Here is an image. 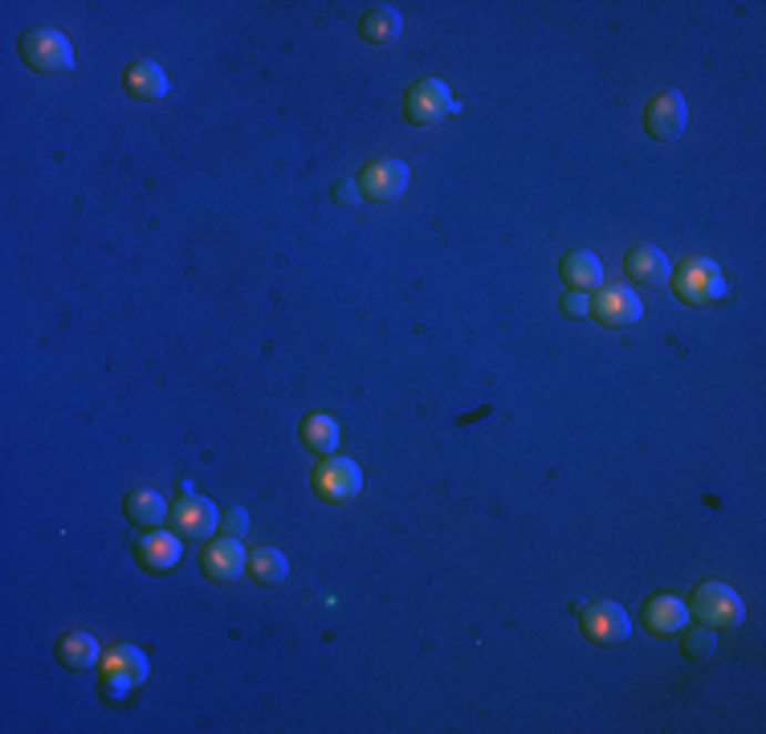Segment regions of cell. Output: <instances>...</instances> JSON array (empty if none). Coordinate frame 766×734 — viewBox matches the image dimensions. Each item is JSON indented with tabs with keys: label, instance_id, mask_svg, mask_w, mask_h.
<instances>
[{
	"label": "cell",
	"instance_id": "6da1fadb",
	"mask_svg": "<svg viewBox=\"0 0 766 734\" xmlns=\"http://www.w3.org/2000/svg\"><path fill=\"white\" fill-rule=\"evenodd\" d=\"M17 50H21L25 65H33L38 74H65V70H74V45L58 29H29V33H21Z\"/></svg>",
	"mask_w": 766,
	"mask_h": 734
},
{
	"label": "cell",
	"instance_id": "7a4b0ae2",
	"mask_svg": "<svg viewBox=\"0 0 766 734\" xmlns=\"http://www.w3.org/2000/svg\"><path fill=\"white\" fill-rule=\"evenodd\" d=\"M693 616L702 624H709V629H734V624H742V616H746V604H742V595L734 592V588H726V583H702L697 592H693Z\"/></svg>",
	"mask_w": 766,
	"mask_h": 734
},
{
	"label": "cell",
	"instance_id": "3957f363",
	"mask_svg": "<svg viewBox=\"0 0 766 734\" xmlns=\"http://www.w3.org/2000/svg\"><path fill=\"white\" fill-rule=\"evenodd\" d=\"M677 294L690 306L717 303V298H726V278H722V269H717L714 262L693 257V262H685V266L677 269Z\"/></svg>",
	"mask_w": 766,
	"mask_h": 734
},
{
	"label": "cell",
	"instance_id": "277c9868",
	"mask_svg": "<svg viewBox=\"0 0 766 734\" xmlns=\"http://www.w3.org/2000/svg\"><path fill=\"white\" fill-rule=\"evenodd\" d=\"M685 123H690V106H685V94H681V90H661V94L648 102V111H644V128H648V135L661 143L681 140Z\"/></svg>",
	"mask_w": 766,
	"mask_h": 734
},
{
	"label": "cell",
	"instance_id": "5b68a950",
	"mask_svg": "<svg viewBox=\"0 0 766 734\" xmlns=\"http://www.w3.org/2000/svg\"><path fill=\"white\" fill-rule=\"evenodd\" d=\"M315 490L318 498H327V502L339 507V502H351L364 490V473H359L351 457H330V461H323L315 469Z\"/></svg>",
	"mask_w": 766,
	"mask_h": 734
},
{
	"label": "cell",
	"instance_id": "8992f818",
	"mask_svg": "<svg viewBox=\"0 0 766 734\" xmlns=\"http://www.w3.org/2000/svg\"><path fill=\"white\" fill-rule=\"evenodd\" d=\"M449 111H452V94L445 82H437V78L416 82V86L408 90V99H404V114H408V123H416V128H432V123H440Z\"/></svg>",
	"mask_w": 766,
	"mask_h": 734
},
{
	"label": "cell",
	"instance_id": "52a82bcc",
	"mask_svg": "<svg viewBox=\"0 0 766 734\" xmlns=\"http://www.w3.org/2000/svg\"><path fill=\"white\" fill-rule=\"evenodd\" d=\"M359 188H364L367 201H376V204L400 201L404 188H408V164H404V160H376V164L364 167Z\"/></svg>",
	"mask_w": 766,
	"mask_h": 734
},
{
	"label": "cell",
	"instance_id": "ba28073f",
	"mask_svg": "<svg viewBox=\"0 0 766 734\" xmlns=\"http://www.w3.org/2000/svg\"><path fill=\"white\" fill-rule=\"evenodd\" d=\"M583 633H588L595 645H620V641H629L632 621H629V612H624L620 604H612V600H600V604L583 608Z\"/></svg>",
	"mask_w": 766,
	"mask_h": 734
},
{
	"label": "cell",
	"instance_id": "9c48e42d",
	"mask_svg": "<svg viewBox=\"0 0 766 734\" xmlns=\"http://www.w3.org/2000/svg\"><path fill=\"white\" fill-rule=\"evenodd\" d=\"M591 315L600 318V323H607V327H632V323H641L644 303L629 290V286H603V290L591 298Z\"/></svg>",
	"mask_w": 766,
	"mask_h": 734
},
{
	"label": "cell",
	"instance_id": "30bf717a",
	"mask_svg": "<svg viewBox=\"0 0 766 734\" xmlns=\"http://www.w3.org/2000/svg\"><path fill=\"white\" fill-rule=\"evenodd\" d=\"M172 527L180 539H208L221 527V510L208 498H180V507L172 510Z\"/></svg>",
	"mask_w": 766,
	"mask_h": 734
},
{
	"label": "cell",
	"instance_id": "8fae6325",
	"mask_svg": "<svg viewBox=\"0 0 766 734\" xmlns=\"http://www.w3.org/2000/svg\"><path fill=\"white\" fill-rule=\"evenodd\" d=\"M102 670H106V685L126 694L131 685H139L147 677V657H143L135 645H114L111 653L102 657Z\"/></svg>",
	"mask_w": 766,
	"mask_h": 734
},
{
	"label": "cell",
	"instance_id": "7c38bea8",
	"mask_svg": "<svg viewBox=\"0 0 766 734\" xmlns=\"http://www.w3.org/2000/svg\"><path fill=\"white\" fill-rule=\"evenodd\" d=\"M241 571H249V555H245L241 539H221V543H213L204 551V575H208V580L228 583V580H237Z\"/></svg>",
	"mask_w": 766,
	"mask_h": 734
},
{
	"label": "cell",
	"instance_id": "4fadbf2b",
	"mask_svg": "<svg viewBox=\"0 0 766 734\" xmlns=\"http://www.w3.org/2000/svg\"><path fill=\"white\" fill-rule=\"evenodd\" d=\"M624 269H629L632 282H644V286H665L673 278V262L656 245H632L629 257H624Z\"/></svg>",
	"mask_w": 766,
	"mask_h": 734
},
{
	"label": "cell",
	"instance_id": "5bb4252c",
	"mask_svg": "<svg viewBox=\"0 0 766 734\" xmlns=\"http://www.w3.org/2000/svg\"><path fill=\"white\" fill-rule=\"evenodd\" d=\"M135 555L147 571H172L180 563V555H184V543H180V534L151 531V534H143V539H139Z\"/></svg>",
	"mask_w": 766,
	"mask_h": 734
},
{
	"label": "cell",
	"instance_id": "9a60e30c",
	"mask_svg": "<svg viewBox=\"0 0 766 734\" xmlns=\"http://www.w3.org/2000/svg\"><path fill=\"white\" fill-rule=\"evenodd\" d=\"M644 624H648V633L656 636H677L685 624H690V608L681 604L677 595H653L648 604H644Z\"/></svg>",
	"mask_w": 766,
	"mask_h": 734
},
{
	"label": "cell",
	"instance_id": "2e32d148",
	"mask_svg": "<svg viewBox=\"0 0 766 734\" xmlns=\"http://www.w3.org/2000/svg\"><path fill=\"white\" fill-rule=\"evenodd\" d=\"M58 661H62L65 670L90 673L102 665V649L90 633H65L62 641H58Z\"/></svg>",
	"mask_w": 766,
	"mask_h": 734
},
{
	"label": "cell",
	"instance_id": "e0dca14e",
	"mask_svg": "<svg viewBox=\"0 0 766 734\" xmlns=\"http://www.w3.org/2000/svg\"><path fill=\"white\" fill-rule=\"evenodd\" d=\"M126 519L143 527V531H160L164 519H172V510H167V502L155 490H131L126 495Z\"/></svg>",
	"mask_w": 766,
	"mask_h": 734
},
{
	"label": "cell",
	"instance_id": "ac0fdd59",
	"mask_svg": "<svg viewBox=\"0 0 766 734\" xmlns=\"http://www.w3.org/2000/svg\"><path fill=\"white\" fill-rule=\"evenodd\" d=\"M126 90L139 102H160L167 94V74L160 62H135L126 70Z\"/></svg>",
	"mask_w": 766,
	"mask_h": 734
},
{
	"label": "cell",
	"instance_id": "d6986e66",
	"mask_svg": "<svg viewBox=\"0 0 766 734\" xmlns=\"http://www.w3.org/2000/svg\"><path fill=\"white\" fill-rule=\"evenodd\" d=\"M559 269H563V282L571 286V290L588 294L591 286H603V266H600V257L591 254V249H575V254H566Z\"/></svg>",
	"mask_w": 766,
	"mask_h": 734
},
{
	"label": "cell",
	"instance_id": "ffe728a7",
	"mask_svg": "<svg viewBox=\"0 0 766 734\" xmlns=\"http://www.w3.org/2000/svg\"><path fill=\"white\" fill-rule=\"evenodd\" d=\"M400 29H404V17L384 4V9H371V13L359 21V38H364L367 45H391V41H400Z\"/></svg>",
	"mask_w": 766,
	"mask_h": 734
},
{
	"label": "cell",
	"instance_id": "44dd1931",
	"mask_svg": "<svg viewBox=\"0 0 766 734\" xmlns=\"http://www.w3.org/2000/svg\"><path fill=\"white\" fill-rule=\"evenodd\" d=\"M302 445L318 457H330L339 449V425L330 417H323V412H310V417L302 420Z\"/></svg>",
	"mask_w": 766,
	"mask_h": 734
},
{
	"label": "cell",
	"instance_id": "7402d4cb",
	"mask_svg": "<svg viewBox=\"0 0 766 734\" xmlns=\"http://www.w3.org/2000/svg\"><path fill=\"white\" fill-rule=\"evenodd\" d=\"M249 571H253V580L282 583L289 575V563H286V555H282L277 547H257V551L249 555Z\"/></svg>",
	"mask_w": 766,
	"mask_h": 734
},
{
	"label": "cell",
	"instance_id": "603a6c76",
	"mask_svg": "<svg viewBox=\"0 0 766 734\" xmlns=\"http://www.w3.org/2000/svg\"><path fill=\"white\" fill-rule=\"evenodd\" d=\"M681 649H685V657L690 661H709L717 649V636L709 624H702V629H681Z\"/></svg>",
	"mask_w": 766,
	"mask_h": 734
},
{
	"label": "cell",
	"instance_id": "cb8c5ba5",
	"mask_svg": "<svg viewBox=\"0 0 766 734\" xmlns=\"http://www.w3.org/2000/svg\"><path fill=\"white\" fill-rule=\"evenodd\" d=\"M221 531H225L228 539H241V534L249 531V510H245V507L221 510Z\"/></svg>",
	"mask_w": 766,
	"mask_h": 734
},
{
	"label": "cell",
	"instance_id": "d4e9b609",
	"mask_svg": "<svg viewBox=\"0 0 766 734\" xmlns=\"http://www.w3.org/2000/svg\"><path fill=\"white\" fill-rule=\"evenodd\" d=\"M591 310V298L583 290H571L563 298V315H571V318H583Z\"/></svg>",
	"mask_w": 766,
	"mask_h": 734
},
{
	"label": "cell",
	"instance_id": "484cf974",
	"mask_svg": "<svg viewBox=\"0 0 766 734\" xmlns=\"http://www.w3.org/2000/svg\"><path fill=\"white\" fill-rule=\"evenodd\" d=\"M335 201H339V204H355V184H347V180H343V184H335Z\"/></svg>",
	"mask_w": 766,
	"mask_h": 734
}]
</instances>
